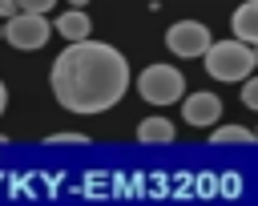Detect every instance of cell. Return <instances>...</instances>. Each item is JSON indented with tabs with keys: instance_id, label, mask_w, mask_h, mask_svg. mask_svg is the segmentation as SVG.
<instances>
[{
	"instance_id": "6da1fadb",
	"label": "cell",
	"mask_w": 258,
	"mask_h": 206,
	"mask_svg": "<svg viewBox=\"0 0 258 206\" xmlns=\"http://www.w3.org/2000/svg\"><path fill=\"white\" fill-rule=\"evenodd\" d=\"M52 97L81 117L113 109L125 89H129V61L121 48L105 40H69L64 53H56L52 73H48Z\"/></svg>"
},
{
	"instance_id": "7a4b0ae2",
	"label": "cell",
	"mask_w": 258,
	"mask_h": 206,
	"mask_svg": "<svg viewBox=\"0 0 258 206\" xmlns=\"http://www.w3.org/2000/svg\"><path fill=\"white\" fill-rule=\"evenodd\" d=\"M202 61H206V73H210L214 81H246V77L258 69V61H254V44L242 40V36L214 40L210 53H206Z\"/></svg>"
},
{
	"instance_id": "3957f363",
	"label": "cell",
	"mask_w": 258,
	"mask_h": 206,
	"mask_svg": "<svg viewBox=\"0 0 258 206\" xmlns=\"http://www.w3.org/2000/svg\"><path fill=\"white\" fill-rule=\"evenodd\" d=\"M137 93L149 105H173L185 97V77L173 65H145L137 73Z\"/></svg>"
},
{
	"instance_id": "277c9868",
	"label": "cell",
	"mask_w": 258,
	"mask_h": 206,
	"mask_svg": "<svg viewBox=\"0 0 258 206\" xmlns=\"http://www.w3.org/2000/svg\"><path fill=\"white\" fill-rule=\"evenodd\" d=\"M52 32H56V28H52V20H48L44 12H24V8H20L16 16L4 20V40H8L12 48H20V53L44 48Z\"/></svg>"
},
{
	"instance_id": "5b68a950",
	"label": "cell",
	"mask_w": 258,
	"mask_h": 206,
	"mask_svg": "<svg viewBox=\"0 0 258 206\" xmlns=\"http://www.w3.org/2000/svg\"><path fill=\"white\" fill-rule=\"evenodd\" d=\"M210 44H214V36H210V28H206L202 20H177V24H169V32H165V48H169L173 57H181V61L206 57Z\"/></svg>"
},
{
	"instance_id": "8992f818",
	"label": "cell",
	"mask_w": 258,
	"mask_h": 206,
	"mask_svg": "<svg viewBox=\"0 0 258 206\" xmlns=\"http://www.w3.org/2000/svg\"><path fill=\"white\" fill-rule=\"evenodd\" d=\"M181 117H185L189 125H198V129H214V125L222 121V97L210 93V89L185 93V97H181Z\"/></svg>"
},
{
	"instance_id": "52a82bcc",
	"label": "cell",
	"mask_w": 258,
	"mask_h": 206,
	"mask_svg": "<svg viewBox=\"0 0 258 206\" xmlns=\"http://www.w3.org/2000/svg\"><path fill=\"white\" fill-rule=\"evenodd\" d=\"M52 28H56L64 40H89V32H93V20L85 16V8H64V12L52 20Z\"/></svg>"
},
{
	"instance_id": "ba28073f",
	"label": "cell",
	"mask_w": 258,
	"mask_h": 206,
	"mask_svg": "<svg viewBox=\"0 0 258 206\" xmlns=\"http://www.w3.org/2000/svg\"><path fill=\"white\" fill-rule=\"evenodd\" d=\"M230 24H234V36H242V40L258 44V0H242V4L234 8Z\"/></svg>"
},
{
	"instance_id": "9c48e42d",
	"label": "cell",
	"mask_w": 258,
	"mask_h": 206,
	"mask_svg": "<svg viewBox=\"0 0 258 206\" xmlns=\"http://www.w3.org/2000/svg\"><path fill=\"white\" fill-rule=\"evenodd\" d=\"M137 141H145V145H169L173 141V121L169 117H145L137 125Z\"/></svg>"
},
{
	"instance_id": "30bf717a",
	"label": "cell",
	"mask_w": 258,
	"mask_h": 206,
	"mask_svg": "<svg viewBox=\"0 0 258 206\" xmlns=\"http://www.w3.org/2000/svg\"><path fill=\"white\" fill-rule=\"evenodd\" d=\"M210 141L214 145H246V141H258V133L246 129V125H214Z\"/></svg>"
},
{
	"instance_id": "8fae6325",
	"label": "cell",
	"mask_w": 258,
	"mask_h": 206,
	"mask_svg": "<svg viewBox=\"0 0 258 206\" xmlns=\"http://www.w3.org/2000/svg\"><path fill=\"white\" fill-rule=\"evenodd\" d=\"M242 105L258 113V77H246L242 81Z\"/></svg>"
},
{
	"instance_id": "7c38bea8",
	"label": "cell",
	"mask_w": 258,
	"mask_h": 206,
	"mask_svg": "<svg viewBox=\"0 0 258 206\" xmlns=\"http://www.w3.org/2000/svg\"><path fill=\"white\" fill-rule=\"evenodd\" d=\"M48 145H89L85 133H48Z\"/></svg>"
},
{
	"instance_id": "4fadbf2b",
	"label": "cell",
	"mask_w": 258,
	"mask_h": 206,
	"mask_svg": "<svg viewBox=\"0 0 258 206\" xmlns=\"http://www.w3.org/2000/svg\"><path fill=\"white\" fill-rule=\"evenodd\" d=\"M16 4H20L24 12H44V16L56 8V0H16Z\"/></svg>"
},
{
	"instance_id": "5bb4252c",
	"label": "cell",
	"mask_w": 258,
	"mask_h": 206,
	"mask_svg": "<svg viewBox=\"0 0 258 206\" xmlns=\"http://www.w3.org/2000/svg\"><path fill=\"white\" fill-rule=\"evenodd\" d=\"M16 12H20V4H16V0H0V16H4V20H8V16H16Z\"/></svg>"
},
{
	"instance_id": "9a60e30c",
	"label": "cell",
	"mask_w": 258,
	"mask_h": 206,
	"mask_svg": "<svg viewBox=\"0 0 258 206\" xmlns=\"http://www.w3.org/2000/svg\"><path fill=\"white\" fill-rule=\"evenodd\" d=\"M4 105H8V89H4V81H0V113H4Z\"/></svg>"
},
{
	"instance_id": "2e32d148",
	"label": "cell",
	"mask_w": 258,
	"mask_h": 206,
	"mask_svg": "<svg viewBox=\"0 0 258 206\" xmlns=\"http://www.w3.org/2000/svg\"><path fill=\"white\" fill-rule=\"evenodd\" d=\"M69 4H73V8H85V4H89V0H69Z\"/></svg>"
},
{
	"instance_id": "e0dca14e",
	"label": "cell",
	"mask_w": 258,
	"mask_h": 206,
	"mask_svg": "<svg viewBox=\"0 0 258 206\" xmlns=\"http://www.w3.org/2000/svg\"><path fill=\"white\" fill-rule=\"evenodd\" d=\"M254 61H258V44H254Z\"/></svg>"
},
{
	"instance_id": "ac0fdd59",
	"label": "cell",
	"mask_w": 258,
	"mask_h": 206,
	"mask_svg": "<svg viewBox=\"0 0 258 206\" xmlns=\"http://www.w3.org/2000/svg\"><path fill=\"white\" fill-rule=\"evenodd\" d=\"M254 133H258V129H254Z\"/></svg>"
}]
</instances>
